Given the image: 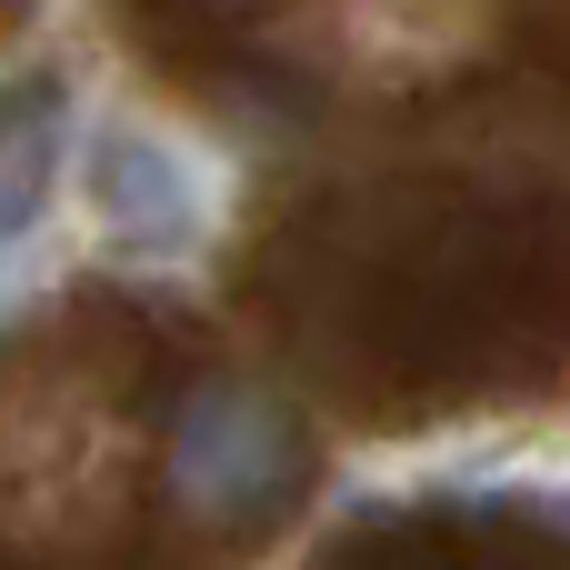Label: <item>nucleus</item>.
Here are the masks:
<instances>
[{
    "label": "nucleus",
    "instance_id": "nucleus-3",
    "mask_svg": "<svg viewBox=\"0 0 570 570\" xmlns=\"http://www.w3.org/2000/svg\"><path fill=\"white\" fill-rule=\"evenodd\" d=\"M361 551H481V561L570 551V511L561 501H531V491H431V501L361 511V521L331 541V561H361Z\"/></svg>",
    "mask_w": 570,
    "mask_h": 570
},
{
    "label": "nucleus",
    "instance_id": "nucleus-1",
    "mask_svg": "<svg viewBox=\"0 0 570 570\" xmlns=\"http://www.w3.org/2000/svg\"><path fill=\"white\" fill-rule=\"evenodd\" d=\"M240 311L371 431L570 381V100L431 90L261 200Z\"/></svg>",
    "mask_w": 570,
    "mask_h": 570
},
{
    "label": "nucleus",
    "instance_id": "nucleus-4",
    "mask_svg": "<svg viewBox=\"0 0 570 570\" xmlns=\"http://www.w3.org/2000/svg\"><path fill=\"white\" fill-rule=\"evenodd\" d=\"M60 140H70V90L60 70H20L0 90V240H20L60 180Z\"/></svg>",
    "mask_w": 570,
    "mask_h": 570
},
{
    "label": "nucleus",
    "instance_id": "nucleus-2",
    "mask_svg": "<svg viewBox=\"0 0 570 570\" xmlns=\"http://www.w3.org/2000/svg\"><path fill=\"white\" fill-rule=\"evenodd\" d=\"M120 10L140 50L220 110L311 120L341 80V50L321 40V0H120Z\"/></svg>",
    "mask_w": 570,
    "mask_h": 570
}]
</instances>
